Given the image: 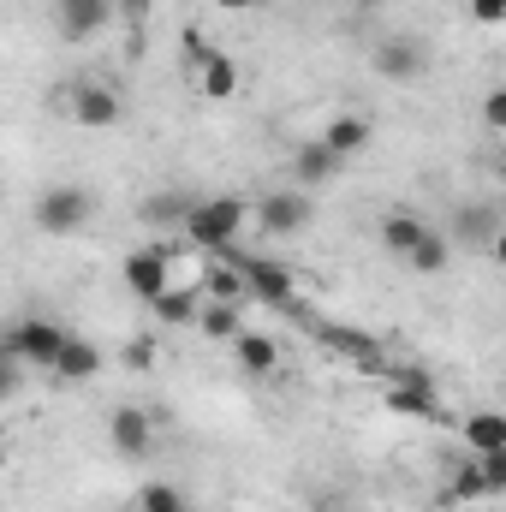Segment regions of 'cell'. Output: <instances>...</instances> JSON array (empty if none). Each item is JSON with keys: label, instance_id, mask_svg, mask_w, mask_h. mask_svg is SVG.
I'll return each instance as SVG.
<instances>
[{"label": "cell", "instance_id": "6da1fadb", "mask_svg": "<svg viewBox=\"0 0 506 512\" xmlns=\"http://www.w3.org/2000/svg\"><path fill=\"white\" fill-rule=\"evenodd\" d=\"M245 227H256V203H245V197H203V203H191V221L179 227V245L221 256L239 245Z\"/></svg>", "mask_w": 506, "mask_h": 512}, {"label": "cell", "instance_id": "7a4b0ae2", "mask_svg": "<svg viewBox=\"0 0 506 512\" xmlns=\"http://www.w3.org/2000/svg\"><path fill=\"white\" fill-rule=\"evenodd\" d=\"M221 262H233L251 286V304H268V310H286V316H304V292H298V274L292 262L280 256H251V251H221Z\"/></svg>", "mask_w": 506, "mask_h": 512}, {"label": "cell", "instance_id": "3957f363", "mask_svg": "<svg viewBox=\"0 0 506 512\" xmlns=\"http://www.w3.org/2000/svg\"><path fill=\"white\" fill-rule=\"evenodd\" d=\"M54 114L72 120V126H84V131H114L120 114H126V102H120V90L102 84V78H72V84L54 90Z\"/></svg>", "mask_w": 506, "mask_h": 512}, {"label": "cell", "instance_id": "277c9868", "mask_svg": "<svg viewBox=\"0 0 506 512\" xmlns=\"http://www.w3.org/2000/svg\"><path fill=\"white\" fill-rule=\"evenodd\" d=\"M66 346H72V334L60 322H48V316H18L6 328V340H0V352L18 358V364H30V370H54Z\"/></svg>", "mask_w": 506, "mask_h": 512}, {"label": "cell", "instance_id": "5b68a950", "mask_svg": "<svg viewBox=\"0 0 506 512\" xmlns=\"http://www.w3.org/2000/svg\"><path fill=\"white\" fill-rule=\"evenodd\" d=\"M185 256V245H137V251L120 256V280H126L131 298L155 304L167 286H173V262Z\"/></svg>", "mask_w": 506, "mask_h": 512}, {"label": "cell", "instance_id": "8992f818", "mask_svg": "<svg viewBox=\"0 0 506 512\" xmlns=\"http://www.w3.org/2000/svg\"><path fill=\"white\" fill-rule=\"evenodd\" d=\"M185 60H191V78H197L203 102H233L239 96V60L227 48H209L197 30H185Z\"/></svg>", "mask_w": 506, "mask_h": 512}, {"label": "cell", "instance_id": "52a82bcc", "mask_svg": "<svg viewBox=\"0 0 506 512\" xmlns=\"http://www.w3.org/2000/svg\"><path fill=\"white\" fill-rule=\"evenodd\" d=\"M381 411H393V417H417V423H441V417H447L441 387L429 382L423 370H393V376L381 382Z\"/></svg>", "mask_w": 506, "mask_h": 512}, {"label": "cell", "instance_id": "ba28073f", "mask_svg": "<svg viewBox=\"0 0 506 512\" xmlns=\"http://www.w3.org/2000/svg\"><path fill=\"white\" fill-rule=\"evenodd\" d=\"M48 239H66V233H78V227H90L96 221V197L84 191V185H48L42 197H36V215H30Z\"/></svg>", "mask_w": 506, "mask_h": 512}, {"label": "cell", "instance_id": "9c48e42d", "mask_svg": "<svg viewBox=\"0 0 506 512\" xmlns=\"http://www.w3.org/2000/svg\"><path fill=\"white\" fill-rule=\"evenodd\" d=\"M316 340L334 352V358H346V364H358V370H370V376H393V364H387V352H381L376 334H364V328H346V322H316Z\"/></svg>", "mask_w": 506, "mask_h": 512}, {"label": "cell", "instance_id": "30bf717a", "mask_svg": "<svg viewBox=\"0 0 506 512\" xmlns=\"http://www.w3.org/2000/svg\"><path fill=\"white\" fill-rule=\"evenodd\" d=\"M310 191H268V197H256V227L268 233V239H292V233H304L310 227Z\"/></svg>", "mask_w": 506, "mask_h": 512}, {"label": "cell", "instance_id": "8fae6325", "mask_svg": "<svg viewBox=\"0 0 506 512\" xmlns=\"http://www.w3.org/2000/svg\"><path fill=\"white\" fill-rule=\"evenodd\" d=\"M120 18V0H54V30L66 42H96Z\"/></svg>", "mask_w": 506, "mask_h": 512}, {"label": "cell", "instance_id": "7c38bea8", "mask_svg": "<svg viewBox=\"0 0 506 512\" xmlns=\"http://www.w3.org/2000/svg\"><path fill=\"white\" fill-rule=\"evenodd\" d=\"M370 66H376L387 84H411V78L429 72V48H423L417 36H381L376 54H370Z\"/></svg>", "mask_w": 506, "mask_h": 512}, {"label": "cell", "instance_id": "4fadbf2b", "mask_svg": "<svg viewBox=\"0 0 506 512\" xmlns=\"http://www.w3.org/2000/svg\"><path fill=\"white\" fill-rule=\"evenodd\" d=\"M108 447H114L120 459H149V453H155V417H149L143 405H120V411L108 417Z\"/></svg>", "mask_w": 506, "mask_h": 512}, {"label": "cell", "instance_id": "5bb4252c", "mask_svg": "<svg viewBox=\"0 0 506 512\" xmlns=\"http://www.w3.org/2000/svg\"><path fill=\"white\" fill-rule=\"evenodd\" d=\"M203 304H209V292H203V280H173L149 310H155V322L161 328H197V316H203Z\"/></svg>", "mask_w": 506, "mask_h": 512}, {"label": "cell", "instance_id": "9a60e30c", "mask_svg": "<svg viewBox=\"0 0 506 512\" xmlns=\"http://www.w3.org/2000/svg\"><path fill=\"white\" fill-rule=\"evenodd\" d=\"M435 501H441V512H453V507H483V501H489V477H483V459L471 453L465 465H453Z\"/></svg>", "mask_w": 506, "mask_h": 512}, {"label": "cell", "instance_id": "2e32d148", "mask_svg": "<svg viewBox=\"0 0 506 512\" xmlns=\"http://www.w3.org/2000/svg\"><path fill=\"white\" fill-rule=\"evenodd\" d=\"M340 167H346V161H340V155H334L322 137H310V143H298V149H292V185H298V191H316V185H328Z\"/></svg>", "mask_w": 506, "mask_h": 512}, {"label": "cell", "instance_id": "e0dca14e", "mask_svg": "<svg viewBox=\"0 0 506 512\" xmlns=\"http://www.w3.org/2000/svg\"><path fill=\"white\" fill-rule=\"evenodd\" d=\"M102 364H108V352H102L96 340H78V334H72V346L60 352V364H54L48 376H54V382H66V387H78V382H96V376H102Z\"/></svg>", "mask_w": 506, "mask_h": 512}, {"label": "cell", "instance_id": "ac0fdd59", "mask_svg": "<svg viewBox=\"0 0 506 512\" xmlns=\"http://www.w3.org/2000/svg\"><path fill=\"white\" fill-rule=\"evenodd\" d=\"M423 239H429V221H423V215H411V209L381 215V251H387V256H399V262H405Z\"/></svg>", "mask_w": 506, "mask_h": 512}, {"label": "cell", "instance_id": "d6986e66", "mask_svg": "<svg viewBox=\"0 0 506 512\" xmlns=\"http://www.w3.org/2000/svg\"><path fill=\"white\" fill-rule=\"evenodd\" d=\"M459 435H465V447L477 453V459H489V453H506V411H471L465 423H459Z\"/></svg>", "mask_w": 506, "mask_h": 512}, {"label": "cell", "instance_id": "ffe728a7", "mask_svg": "<svg viewBox=\"0 0 506 512\" xmlns=\"http://www.w3.org/2000/svg\"><path fill=\"white\" fill-rule=\"evenodd\" d=\"M370 137H376V126L364 120V114H334L328 126H322V143L340 155V161H352V155H364L370 149Z\"/></svg>", "mask_w": 506, "mask_h": 512}, {"label": "cell", "instance_id": "44dd1931", "mask_svg": "<svg viewBox=\"0 0 506 512\" xmlns=\"http://www.w3.org/2000/svg\"><path fill=\"white\" fill-rule=\"evenodd\" d=\"M233 358H239V370H245V376H274V370H280V340L245 328V334L233 340Z\"/></svg>", "mask_w": 506, "mask_h": 512}, {"label": "cell", "instance_id": "7402d4cb", "mask_svg": "<svg viewBox=\"0 0 506 512\" xmlns=\"http://www.w3.org/2000/svg\"><path fill=\"white\" fill-rule=\"evenodd\" d=\"M197 334H203V340H221V346H233V340L245 334V304L209 298V304H203V316H197Z\"/></svg>", "mask_w": 506, "mask_h": 512}, {"label": "cell", "instance_id": "603a6c76", "mask_svg": "<svg viewBox=\"0 0 506 512\" xmlns=\"http://www.w3.org/2000/svg\"><path fill=\"white\" fill-rule=\"evenodd\" d=\"M137 221H143V227H185V221H191V197H179V191H155V197L137 203Z\"/></svg>", "mask_w": 506, "mask_h": 512}, {"label": "cell", "instance_id": "cb8c5ba5", "mask_svg": "<svg viewBox=\"0 0 506 512\" xmlns=\"http://www.w3.org/2000/svg\"><path fill=\"white\" fill-rule=\"evenodd\" d=\"M405 262H411V268H417V274H441V268H447V262H453V239H447V233H435V227H429V239H423V245H417V251L405 256Z\"/></svg>", "mask_w": 506, "mask_h": 512}, {"label": "cell", "instance_id": "d4e9b609", "mask_svg": "<svg viewBox=\"0 0 506 512\" xmlns=\"http://www.w3.org/2000/svg\"><path fill=\"white\" fill-rule=\"evenodd\" d=\"M137 512H191V495L173 483H143L137 489Z\"/></svg>", "mask_w": 506, "mask_h": 512}, {"label": "cell", "instance_id": "484cf974", "mask_svg": "<svg viewBox=\"0 0 506 512\" xmlns=\"http://www.w3.org/2000/svg\"><path fill=\"white\" fill-rule=\"evenodd\" d=\"M120 364L126 370H155V340H126L120 346Z\"/></svg>", "mask_w": 506, "mask_h": 512}, {"label": "cell", "instance_id": "4316f807", "mask_svg": "<svg viewBox=\"0 0 506 512\" xmlns=\"http://www.w3.org/2000/svg\"><path fill=\"white\" fill-rule=\"evenodd\" d=\"M477 114H483V126H489V131H501V137H506V84L483 96V108H477Z\"/></svg>", "mask_w": 506, "mask_h": 512}, {"label": "cell", "instance_id": "83f0119b", "mask_svg": "<svg viewBox=\"0 0 506 512\" xmlns=\"http://www.w3.org/2000/svg\"><path fill=\"white\" fill-rule=\"evenodd\" d=\"M477 24H506V0H465Z\"/></svg>", "mask_w": 506, "mask_h": 512}, {"label": "cell", "instance_id": "f1b7e54d", "mask_svg": "<svg viewBox=\"0 0 506 512\" xmlns=\"http://www.w3.org/2000/svg\"><path fill=\"white\" fill-rule=\"evenodd\" d=\"M483 477H489V495H506V453L483 459Z\"/></svg>", "mask_w": 506, "mask_h": 512}, {"label": "cell", "instance_id": "f546056e", "mask_svg": "<svg viewBox=\"0 0 506 512\" xmlns=\"http://www.w3.org/2000/svg\"><path fill=\"white\" fill-rule=\"evenodd\" d=\"M489 256H495V268H506V227L489 239Z\"/></svg>", "mask_w": 506, "mask_h": 512}, {"label": "cell", "instance_id": "4dcf8cb0", "mask_svg": "<svg viewBox=\"0 0 506 512\" xmlns=\"http://www.w3.org/2000/svg\"><path fill=\"white\" fill-rule=\"evenodd\" d=\"M215 6H221V12H256L262 0H215Z\"/></svg>", "mask_w": 506, "mask_h": 512}, {"label": "cell", "instance_id": "1f68e13d", "mask_svg": "<svg viewBox=\"0 0 506 512\" xmlns=\"http://www.w3.org/2000/svg\"><path fill=\"white\" fill-rule=\"evenodd\" d=\"M334 512H370V507H334Z\"/></svg>", "mask_w": 506, "mask_h": 512}, {"label": "cell", "instance_id": "d6a6232c", "mask_svg": "<svg viewBox=\"0 0 506 512\" xmlns=\"http://www.w3.org/2000/svg\"><path fill=\"white\" fill-rule=\"evenodd\" d=\"M453 512H483V507H453Z\"/></svg>", "mask_w": 506, "mask_h": 512}]
</instances>
